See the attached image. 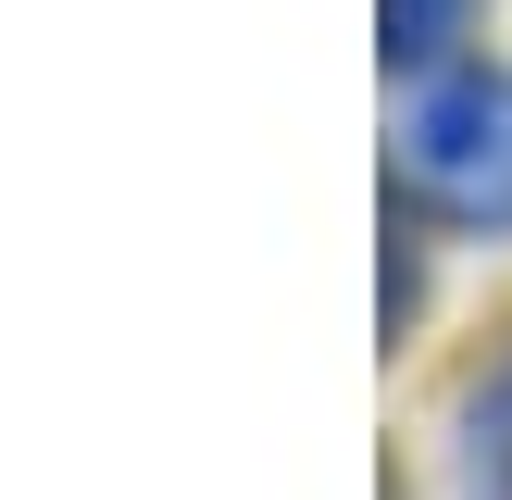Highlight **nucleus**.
<instances>
[{"label": "nucleus", "mask_w": 512, "mask_h": 500, "mask_svg": "<svg viewBox=\"0 0 512 500\" xmlns=\"http://www.w3.org/2000/svg\"><path fill=\"white\" fill-rule=\"evenodd\" d=\"M388 175L425 225L450 238H512V63H450L400 100V138H388Z\"/></svg>", "instance_id": "nucleus-1"}, {"label": "nucleus", "mask_w": 512, "mask_h": 500, "mask_svg": "<svg viewBox=\"0 0 512 500\" xmlns=\"http://www.w3.org/2000/svg\"><path fill=\"white\" fill-rule=\"evenodd\" d=\"M450 500H512V350L463 375V413H450Z\"/></svg>", "instance_id": "nucleus-2"}, {"label": "nucleus", "mask_w": 512, "mask_h": 500, "mask_svg": "<svg viewBox=\"0 0 512 500\" xmlns=\"http://www.w3.org/2000/svg\"><path fill=\"white\" fill-rule=\"evenodd\" d=\"M475 13H488V0H375V63H388L400 88H425V75L475 63Z\"/></svg>", "instance_id": "nucleus-3"}, {"label": "nucleus", "mask_w": 512, "mask_h": 500, "mask_svg": "<svg viewBox=\"0 0 512 500\" xmlns=\"http://www.w3.org/2000/svg\"><path fill=\"white\" fill-rule=\"evenodd\" d=\"M375 313H388V338H413V313H425V238H413V225H388V263H375Z\"/></svg>", "instance_id": "nucleus-4"}]
</instances>
